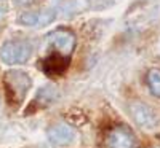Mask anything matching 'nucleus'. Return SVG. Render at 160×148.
<instances>
[{"instance_id":"nucleus-4","label":"nucleus","mask_w":160,"mask_h":148,"mask_svg":"<svg viewBox=\"0 0 160 148\" xmlns=\"http://www.w3.org/2000/svg\"><path fill=\"white\" fill-rule=\"evenodd\" d=\"M47 42L58 53H61V54L69 58L72 54L74 48H75V35L69 29H56L51 34H48Z\"/></svg>"},{"instance_id":"nucleus-6","label":"nucleus","mask_w":160,"mask_h":148,"mask_svg":"<svg viewBox=\"0 0 160 148\" xmlns=\"http://www.w3.org/2000/svg\"><path fill=\"white\" fill-rule=\"evenodd\" d=\"M48 139L53 145H68L75 139V131L69 124H55L48 129Z\"/></svg>"},{"instance_id":"nucleus-11","label":"nucleus","mask_w":160,"mask_h":148,"mask_svg":"<svg viewBox=\"0 0 160 148\" xmlns=\"http://www.w3.org/2000/svg\"><path fill=\"white\" fill-rule=\"evenodd\" d=\"M55 18H56V13L53 11V10L43 11L42 15H38V25H47V24H50Z\"/></svg>"},{"instance_id":"nucleus-7","label":"nucleus","mask_w":160,"mask_h":148,"mask_svg":"<svg viewBox=\"0 0 160 148\" xmlns=\"http://www.w3.org/2000/svg\"><path fill=\"white\" fill-rule=\"evenodd\" d=\"M131 112H133V116H135L136 123L146 129H151L154 124H155V116L154 113L151 112V109H148L146 105H141V104H136L131 107Z\"/></svg>"},{"instance_id":"nucleus-1","label":"nucleus","mask_w":160,"mask_h":148,"mask_svg":"<svg viewBox=\"0 0 160 148\" xmlns=\"http://www.w3.org/2000/svg\"><path fill=\"white\" fill-rule=\"evenodd\" d=\"M5 81V88H7V97L10 100V104L18 105L24 100L26 94H28L32 80L31 75L24 70H10L5 73L3 76Z\"/></svg>"},{"instance_id":"nucleus-2","label":"nucleus","mask_w":160,"mask_h":148,"mask_svg":"<svg viewBox=\"0 0 160 148\" xmlns=\"http://www.w3.org/2000/svg\"><path fill=\"white\" fill-rule=\"evenodd\" d=\"M31 54L32 45L26 40H8L2 45V49H0V59L10 65L28 62Z\"/></svg>"},{"instance_id":"nucleus-8","label":"nucleus","mask_w":160,"mask_h":148,"mask_svg":"<svg viewBox=\"0 0 160 148\" xmlns=\"http://www.w3.org/2000/svg\"><path fill=\"white\" fill-rule=\"evenodd\" d=\"M148 85L154 96L160 97V69H151L148 72Z\"/></svg>"},{"instance_id":"nucleus-9","label":"nucleus","mask_w":160,"mask_h":148,"mask_svg":"<svg viewBox=\"0 0 160 148\" xmlns=\"http://www.w3.org/2000/svg\"><path fill=\"white\" fill-rule=\"evenodd\" d=\"M56 96H58L56 89H55V88H51V86H47V88H43V89H40V91H38L35 100H40V99H42L40 105H50L51 102H55Z\"/></svg>"},{"instance_id":"nucleus-10","label":"nucleus","mask_w":160,"mask_h":148,"mask_svg":"<svg viewBox=\"0 0 160 148\" xmlns=\"http://www.w3.org/2000/svg\"><path fill=\"white\" fill-rule=\"evenodd\" d=\"M19 22L24 25H38V15L35 13H22L19 16Z\"/></svg>"},{"instance_id":"nucleus-5","label":"nucleus","mask_w":160,"mask_h":148,"mask_svg":"<svg viewBox=\"0 0 160 148\" xmlns=\"http://www.w3.org/2000/svg\"><path fill=\"white\" fill-rule=\"evenodd\" d=\"M40 69L43 70L45 75L48 76H58L62 75L66 70H68V65H69V58L61 54V53H53L48 58H45L43 61H40Z\"/></svg>"},{"instance_id":"nucleus-3","label":"nucleus","mask_w":160,"mask_h":148,"mask_svg":"<svg viewBox=\"0 0 160 148\" xmlns=\"http://www.w3.org/2000/svg\"><path fill=\"white\" fill-rule=\"evenodd\" d=\"M106 148H136V137L127 126L112 127L104 142Z\"/></svg>"},{"instance_id":"nucleus-12","label":"nucleus","mask_w":160,"mask_h":148,"mask_svg":"<svg viewBox=\"0 0 160 148\" xmlns=\"http://www.w3.org/2000/svg\"><path fill=\"white\" fill-rule=\"evenodd\" d=\"M34 0H15L16 5H21V7H26V5H31Z\"/></svg>"}]
</instances>
